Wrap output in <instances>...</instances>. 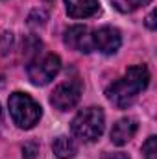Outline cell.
I'll return each instance as SVG.
<instances>
[{"instance_id": "cell-10", "label": "cell", "mask_w": 157, "mask_h": 159, "mask_svg": "<svg viewBox=\"0 0 157 159\" xmlns=\"http://www.w3.org/2000/svg\"><path fill=\"white\" fill-rule=\"evenodd\" d=\"M52 150H54V154L59 159H70V157L76 156L78 146H76L74 139H70V137H67V135H59V137L54 139Z\"/></svg>"}, {"instance_id": "cell-6", "label": "cell", "mask_w": 157, "mask_h": 159, "mask_svg": "<svg viewBox=\"0 0 157 159\" xmlns=\"http://www.w3.org/2000/svg\"><path fill=\"white\" fill-rule=\"evenodd\" d=\"M92 44L102 54L111 56V54L117 52L118 48H120V44H122L120 32H118L117 28H113V26H102V28H98L92 34Z\"/></svg>"}, {"instance_id": "cell-12", "label": "cell", "mask_w": 157, "mask_h": 159, "mask_svg": "<svg viewBox=\"0 0 157 159\" xmlns=\"http://www.w3.org/2000/svg\"><path fill=\"white\" fill-rule=\"evenodd\" d=\"M142 154H144V159H157V137L155 135L146 139V143L142 144Z\"/></svg>"}, {"instance_id": "cell-3", "label": "cell", "mask_w": 157, "mask_h": 159, "mask_svg": "<svg viewBox=\"0 0 157 159\" xmlns=\"http://www.w3.org/2000/svg\"><path fill=\"white\" fill-rule=\"evenodd\" d=\"M104 126H105V115L102 107H94V106L81 109L70 124L74 137L83 143L96 141L104 133Z\"/></svg>"}, {"instance_id": "cell-4", "label": "cell", "mask_w": 157, "mask_h": 159, "mask_svg": "<svg viewBox=\"0 0 157 159\" xmlns=\"http://www.w3.org/2000/svg\"><path fill=\"white\" fill-rule=\"evenodd\" d=\"M61 70V59L57 54H39L34 59H30L26 72L34 85H46L56 78Z\"/></svg>"}, {"instance_id": "cell-7", "label": "cell", "mask_w": 157, "mask_h": 159, "mask_svg": "<svg viewBox=\"0 0 157 159\" xmlns=\"http://www.w3.org/2000/svg\"><path fill=\"white\" fill-rule=\"evenodd\" d=\"M65 44L72 50H78V52H92L94 50V44H92V35L89 32L87 26H70L67 32H65Z\"/></svg>"}, {"instance_id": "cell-16", "label": "cell", "mask_w": 157, "mask_h": 159, "mask_svg": "<svg viewBox=\"0 0 157 159\" xmlns=\"http://www.w3.org/2000/svg\"><path fill=\"white\" fill-rule=\"evenodd\" d=\"M0 124H2V109H0Z\"/></svg>"}, {"instance_id": "cell-15", "label": "cell", "mask_w": 157, "mask_h": 159, "mask_svg": "<svg viewBox=\"0 0 157 159\" xmlns=\"http://www.w3.org/2000/svg\"><path fill=\"white\" fill-rule=\"evenodd\" d=\"M146 26L150 30H155V11H152L148 17H146Z\"/></svg>"}, {"instance_id": "cell-8", "label": "cell", "mask_w": 157, "mask_h": 159, "mask_svg": "<svg viewBox=\"0 0 157 159\" xmlns=\"http://www.w3.org/2000/svg\"><path fill=\"white\" fill-rule=\"evenodd\" d=\"M137 128H139L137 120L131 119V117H124V119L117 120V124H115L113 129H111V143L117 144V146L128 144V143L135 137Z\"/></svg>"}, {"instance_id": "cell-5", "label": "cell", "mask_w": 157, "mask_h": 159, "mask_svg": "<svg viewBox=\"0 0 157 159\" xmlns=\"http://www.w3.org/2000/svg\"><path fill=\"white\" fill-rule=\"evenodd\" d=\"M81 98V81L79 80H69L59 83L52 96H50V104L59 109V111H69L72 107H76V104Z\"/></svg>"}, {"instance_id": "cell-1", "label": "cell", "mask_w": 157, "mask_h": 159, "mask_svg": "<svg viewBox=\"0 0 157 159\" xmlns=\"http://www.w3.org/2000/svg\"><path fill=\"white\" fill-rule=\"evenodd\" d=\"M148 83H150V72L146 65H133L124 72L122 78L113 81L105 89L107 100L118 109H126L137 100V96L148 87Z\"/></svg>"}, {"instance_id": "cell-2", "label": "cell", "mask_w": 157, "mask_h": 159, "mask_svg": "<svg viewBox=\"0 0 157 159\" xmlns=\"http://www.w3.org/2000/svg\"><path fill=\"white\" fill-rule=\"evenodd\" d=\"M7 107H9V115L13 122L20 128V129H32L37 122L41 120V106L26 93H13L9 94L7 100Z\"/></svg>"}, {"instance_id": "cell-9", "label": "cell", "mask_w": 157, "mask_h": 159, "mask_svg": "<svg viewBox=\"0 0 157 159\" xmlns=\"http://www.w3.org/2000/svg\"><path fill=\"white\" fill-rule=\"evenodd\" d=\"M67 13L72 19H87L98 13L100 2L98 0H65Z\"/></svg>"}, {"instance_id": "cell-13", "label": "cell", "mask_w": 157, "mask_h": 159, "mask_svg": "<svg viewBox=\"0 0 157 159\" xmlns=\"http://www.w3.org/2000/svg\"><path fill=\"white\" fill-rule=\"evenodd\" d=\"M22 154H24V159H35L37 157V154H39V146L35 144V143H26L24 144V148H22Z\"/></svg>"}, {"instance_id": "cell-11", "label": "cell", "mask_w": 157, "mask_h": 159, "mask_svg": "<svg viewBox=\"0 0 157 159\" xmlns=\"http://www.w3.org/2000/svg\"><path fill=\"white\" fill-rule=\"evenodd\" d=\"M111 2H113V6L117 7L120 13H133L139 7L148 6L152 0H111Z\"/></svg>"}, {"instance_id": "cell-14", "label": "cell", "mask_w": 157, "mask_h": 159, "mask_svg": "<svg viewBox=\"0 0 157 159\" xmlns=\"http://www.w3.org/2000/svg\"><path fill=\"white\" fill-rule=\"evenodd\" d=\"M102 159H129V156L124 152H105Z\"/></svg>"}]
</instances>
